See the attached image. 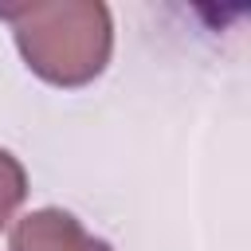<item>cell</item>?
<instances>
[{
  "instance_id": "cell-2",
  "label": "cell",
  "mask_w": 251,
  "mask_h": 251,
  "mask_svg": "<svg viewBox=\"0 0 251 251\" xmlns=\"http://www.w3.org/2000/svg\"><path fill=\"white\" fill-rule=\"evenodd\" d=\"M12 251H114L106 239H94L71 212L39 208L12 227Z\"/></svg>"
},
{
  "instance_id": "cell-1",
  "label": "cell",
  "mask_w": 251,
  "mask_h": 251,
  "mask_svg": "<svg viewBox=\"0 0 251 251\" xmlns=\"http://www.w3.org/2000/svg\"><path fill=\"white\" fill-rule=\"evenodd\" d=\"M0 20L12 24L27 67L55 86H82L98 78L114 47L110 8L98 0L20 4V8H0Z\"/></svg>"
},
{
  "instance_id": "cell-3",
  "label": "cell",
  "mask_w": 251,
  "mask_h": 251,
  "mask_svg": "<svg viewBox=\"0 0 251 251\" xmlns=\"http://www.w3.org/2000/svg\"><path fill=\"white\" fill-rule=\"evenodd\" d=\"M24 196H27V173H24V165L12 153L0 149V227L12 220V212L24 204Z\"/></svg>"
}]
</instances>
